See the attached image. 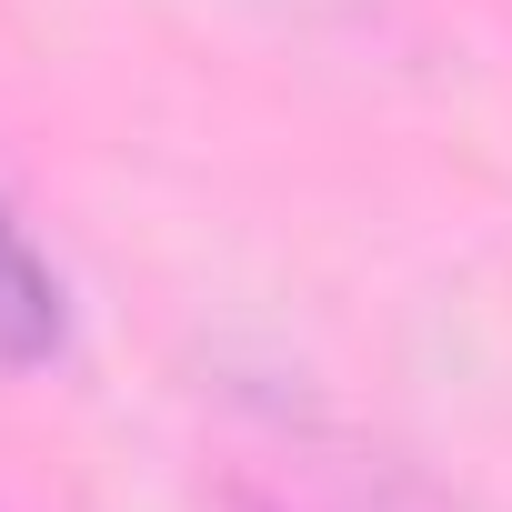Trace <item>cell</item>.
<instances>
[{"label": "cell", "instance_id": "cell-1", "mask_svg": "<svg viewBox=\"0 0 512 512\" xmlns=\"http://www.w3.org/2000/svg\"><path fill=\"white\" fill-rule=\"evenodd\" d=\"M61 342H71L61 272L31 251V231H21L11 211H0V372H41Z\"/></svg>", "mask_w": 512, "mask_h": 512}]
</instances>
